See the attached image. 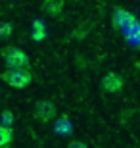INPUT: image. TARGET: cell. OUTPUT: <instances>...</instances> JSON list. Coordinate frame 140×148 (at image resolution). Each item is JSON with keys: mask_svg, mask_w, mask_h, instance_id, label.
<instances>
[{"mask_svg": "<svg viewBox=\"0 0 140 148\" xmlns=\"http://www.w3.org/2000/svg\"><path fill=\"white\" fill-rule=\"evenodd\" d=\"M12 123H14V115H12L10 112H4V114H2V125L12 127Z\"/></svg>", "mask_w": 140, "mask_h": 148, "instance_id": "cell-11", "label": "cell"}, {"mask_svg": "<svg viewBox=\"0 0 140 148\" xmlns=\"http://www.w3.org/2000/svg\"><path fill=\"white\" fill-rule=\"evenodd\" d=\"M102 90L104 92H119L121 88H123V85H125V81H123V77L119 75V73H115V71H109V73H106V75L102 77Z\"/></svg>", "mask_w": 140, "mask_h": 148, "instance_id": "cell-4", "label": "cell"}, {"mask_svg": "<svg viewBox=\"0 0 140 148\" xmlns=\"http://www.w3.org/2000/svg\"><path fill=\"white\" fill-rule=\"evenodd\" d=\"M31 38L35 42H40L46 38V27H44V23L40 19H35L33 21V29H31Z\"/></svg>", "mask_w": 140, "mask_h": 148, "instance_id": "cell-8", "label": "cell"}, {"mask_svg": "<svg viewBox=\"0 0 140 148\" xmlns=\"http://www.w3.org/2000/svg\"><path fill=\"white\" fill-rule=\"evenodd\" d=\"M61 8H64V0H44L42 2L44 14H48L50 17L59 16L61 14Z\"/></svg>", "mask_w": 140, "mask_h": 148, "instance_id": "cell-6", "label": "cell"}, {"mask_svg": "<svg viewBox=\"0 0 140 148\" xmlns=\"http://www.w3.org/2000/svg\"><path fill=\"white\" fill-rule=\"evenodd\" d=\"M10 35H12V23H2V25H0V37L8 38Z\"/></svg>", "mask_w": 140, "mask_h": 148, "instance_id": "cell-10", "label": "cell"}, {"mask_svg": "<svg viewBox=\"0 0 140 148\" xmlns=\"http://www.w3.org/2000/svg\"><path fill=\"white\" fill-rule=\"evenodd\" d=\"M33 115L38 123H48L58 115V108L52 100H38L33 108Z\"/></svg>", "mask_w": 140, "mask_h": 148, "instance_id": "cell-3", "label": "cell"}, {"mask_svg": "<svg viewBox=\"0 0 140 148\" xmlns=\"http://www.w3.org/2000/svg\"><path fill=\"white\" fill-rule=\"evenodd\" d=\"M0 56H2L4 66L8 69H23V67H29V56L19 46H6V48H2Z\"/></svg>", "mask_w": 140, "mask_h": 148, "instance_id": "cell-2", "label": "cell"}, {"mask_svg": "<svg viewBox=\"0 0 140 148\" xmlns=\"http://www.w3.org/2000/svg\"><path fill=\"white\" fill-rule=\"evenodd\" d=\"M2 81L8 87L21 90V88L29 87L33 83V71L31 67H23V69H4L2 71Z\"/></svg>", "mask_w": 140, "mask_h": 148, "instance_id": "cell-1", "label": "cell"}, {"mask_svg": "<svg viewBox=\"0 0 140 148\" xmlns=\"http://www.w3.org/2000/svg\"><path fill=\"white\" fill-rule=\"evenodd\" d=\"M71 131H73V127H71V123L67 121L65 115L56 121V133H59V135H69Z\"/></svg>", "mask_w": 140, "mask_h": 148, "instance_id": "cell-9", "label": "cell"}, {"mask_svg": "<svg viewBox=\"0 0 140 148\" xmlns=\"http://www.w3.org/2000/svg\"><path fill=\"white\" fill-rule=\"evenodd\" d=\"M113 23H115V27H119V29L127 27V31H129V29H132L136 25V19L130 12L123 10V8H117L115 14H113Z\"/></svg>", "mask_w": 140, "mask_h": 148, "instance_id": "cell-5", "label": "cell"}, {"mask_svg": "<svg viewBox=\"0 0 140 148\" xmlns=\"http://www.w3.org/2000/svg\"><path fill=\"white\" fill-rule=\"evenodd\" d=\"M67 148H88L83 140H71L69 144H67Z\"/></svg>", "mask_w": 140, "mask_h": 148, "instance_id": "cell-12", "label": "cell"}, {"mask_svg": "<svg viewBox=\"0 0 140 148\" xmlns=\"http://www.w3.org/2000/svg\"><path fill=\"white\" fill-rule=\"evenodd\" d=\"M14 140V129L0 123V148H10Z\"/></svg>", "mask_w": 140, "mask_h": 148, "instance_id": "cell-7", "label": "cell"}]
</instances>
